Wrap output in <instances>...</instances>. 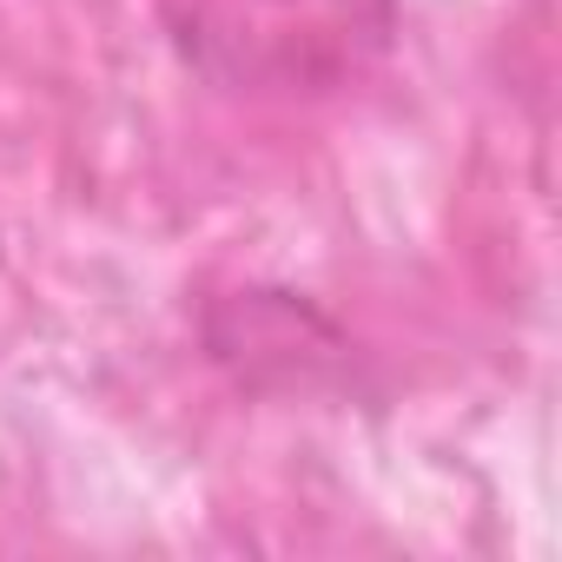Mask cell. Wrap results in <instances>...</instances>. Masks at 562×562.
Returning a JSON list of instances; mask_svg holds the SVG:
<instances>
[{
    "label": "cell",
    "mask_w": 562,
    "mask_h": 562,
    "mask_svg": "<svg viewBox=\"0 0 562 562\" xmlns=\"http://www.w3.org/2000/svg\"><path fill=\"white\" fill-rule=\"evenodd\" d=\"M159 21L225 93L318 100L391 54L397 0H159Z\"/></svg>",
    "instance_id": "obj_1"
},
{
    "label": "cell",
    "mask_w": 562,
    "mask_h": 562,
    "mask_svg": "<svg viewBox=\"0 0 562 562\" xmlns=\"http://www.w3.org/2000/svg\"><path fill=\"white\" fill-rule=\"evenodd\" d=\"M205 358L251 397H318L358 378L351 331L285 285H238L199 312Z\"/></svg>",
    "instance_id": "obj_2"
}]
</instances>
